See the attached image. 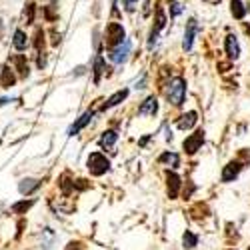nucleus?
I'll use <instances>...</instances> for the list:
<instances>
[{
  "instance_id": "f257e3e1",
  "label": "nucleus",
  "mask_w": 250,
  "mask_h": 250,
  "mask_svg": "<svg viewBox=\"0 0 250 250\" xmlns=\"http://www.w3.org/2000/svg\"><path fill=\"white\" fill-rule=\"evenodd\" d=\"M166 96L174 104V106H182V102L186 98V82L182 78H174L168 82V88H166Z\"/></svg>"
},
{
  "instance_id": "f03ea898",
  "label": "nucleus",
  "mask_w": 250,
  "mask_h": 250,
  "mask_svg": "<svg viewBox=\"0 0 250 250\" xmlns=\"http://www.w3.org/2000/svg\"><path fill=\"white\" fill-rule=\"evenodd\" d=\"M88 170L92 176H102V174H106L110 170V160L100 154V152H92L88 156Z\"/></svg>"
},
{
  "instance_id": "7ed1b4c3",
  "label": "nucleus",
  "mask_w": 250,
  "mask_h": 250,
  "mask_svg": "<svg viewBox=\"0 0 250 250\" xmlns=\"http://www.w3.org/2000/svg\"><path fill=\"white\" fill-rule=\"evenodd\" d=\"M106 46L108 48H114V46H118V44H122L124 42V28H122V24H118V22H110L108 26H106Z\"/></svg>"
},
{
  "instance_id": "20e7f679",
  "label": "nucleus",
  "mask_w": 250,
  "mask_h": 250,
  "mask_svg": "<svg viewBox=\"0 0 250 250\" xmlns=\"http://www.w3.org/2000/svg\"><path fill=\"white\" fill-rule=\"evenodd\" d=\"M202 144H204V130H196L194 134H190L182 142V148H184L186 154H194V152L200 150Z\"/></svg>"
},
{
  "instance_id": "39448f33",
  "label": "nucleus",
  "mask_w": 250,
  "mask_h": 250,
  "mask_svg": "<svg viewBox=\"0 0 250 250\" xmlns=\"http://www.w3.org/2000/svg\"><path fill=\"white\" fill-rule=\"evenodd\" d=\"M128 52H130V40H124L122 44H118V46L110 48V54H108V58L114 62V64H120V62H124V60H126Z\"/></svg>"
},
{
  "instance_id": "423d86ee",
  "label": "nucleus",
  "mask_w": 250,
  "mask_h": 250,
  "mask_svg": "<svg viewBox=\"0 0 250 250\" xmlns=\"http://www.w3.org/2000/svg\"><path fill=\"white\" fill-rule=\"evenodd\" d=\"M242 164H244V162H240V160H232V162H228V164L224 166V170H222V182H232V180L240 174Z\"/></svg>"
},
{
  "instance_id": "0eeeda50",
  "label": "nucleus",
  "mask_w": 250,
  "mask_h": 250,
  "mask_svg": "<svg viewBox=\"0 0 250 250\" xmlns=\"http://www.w3.org/2000/svg\"><path fill=\"white\" fill-rule=\"evenodd\" d=\"M198 30V24H196V20L190 18L188 20V24H186V32H184V42H182V48L184 50H190L192 48V42H194V34Z\"/></svg>"
},
{
  "instance_id": "6e6552de",
  "label": "nucleus",
  "mask_w": 250,
  "mask_h": 250,
  "mask_svg": "<svg viewBox=\"0 0 250 250\" xmlns=\"http://www.w3.org/2000/svg\"><path fill=\"white\" fill-rule=\"evenodd\" d=\"M10 64L18 70V74L22 76V78H26V76L30 74V68H28V62H26V56H24V54L12 56V58H10Z\"/></svg>"
},
{
  "instance_id": "1a4fd4ad",
  "label": "nucleus",
  "mask_w": 250,
  "mask_h": 250,
  "mask_svg": "<svg viewBox=\"0 0 250 250\" xmlns=\"http://www.w3.org/2000/svg\"><path fill=\"white\" fill-rule=\"evenodd\" d=\"M156 112H158V100L154 96H148L138 108V114H142V116H154Z\"/></svg>"
},
{
  "instance_id": "9d476101",
  "label": "nucleus",
  "mask_w": 250,
  "mask_h": 250,
  "mask_svg": "<svg viewBox=\"0 0 250 250\" xmlns=\"http://www.w3.org/2000/svg\"><path fill=\"white\" fill-rule=\"evenodd\" d=\"M226 54L230 60H236L240 56V44H238V40L234 34H228L226 36Z\"/></svg>"
},
{
  "instance_id": "9b49d317",
  "label": "nucleus",
  "mask_w": 250,
  "mask_h": 250,
  "mask_svg": "<svg viewBox=\"0 0 250 250\" xmlns=\"http://www.w3.org/2000/svg\"><path fill=\"white\" fill-rule=\"evenodd\" d=\"M14 84H16V74L12 72L10 64H6L2 68V72H0V86H2V88H10Z\"/></svg>"
},
{
  "instance_id": "f8f14e48",
  "label": "nucleus",
  "mask_w": 250,
  "mask_h": 250,
  "mask_svg": "<svg viewBox=\"0 0 250 250\" xmlns=\"http://www.w3.org/2000/svg\"><path fill=\"white\" fill-rule=\"evenodd\" d=\"M92 116H94V112H92V110H88V112H84V114H82V116H80V118H78V120H76V122L72 124V126H70V130H68V134H70V136H74V134H78V132H80V130H82V128H84V126H86V124L90 122V118H92Z\"/></svg>"
},
{
  "instance_id": "ddd939ff",
  "label": "nucleus",
  "mask_w": 250,
  "mask_h": 250,
  "mask_svg": "<svg viewBox=\"0 0 250 250\" xmlns=\"http://www.w3.org/2000/svg\"><path fill=\"white\" fill-rule=\"evenodd\" d=\"M196 116H198V114H196L194 110H192V112H186L184 116H180L178 122H176V124H178V128H180V130H190L194 124H196V120H198Z\"/></svg>"
},
{
  "instance_id": "4468645a",
  "label": "nucleus",
  "mask_w": 250,
  "mask_h": 250,
  "mask_svg": "<svg viewBox=\"0 0 250 250\" xmlns=\"http://www.w3.org/2000/svg\"><path fill=\"white\" fill-rule=\"evenodd\" d=\"M166 182H168V198H176L178 196V188H180V178L174 172L166 174Z\"/></svg>"
},
{
  "instance_id": "2eb2a0df",
  "label": "nucleus",
  "mask_w": 250,
  "mask_h": 250,
  "mask_svg": "<svg viewBox=\"0 0 250 250\" xmlns=\"http://www.w3.org/2000/svg\"><path fill=\"white\" fill-rule=\"evenodd\" d=\"M36 188H40V180H36V178H24L18 184V190L22 194H32Z\"/></svg>"
},
{
  "instance_id": "dca6fc26",
  "label": "nucleus",
  "mask_w": 250,
  "mask_h": 250,
  "mask_svg": "<svg viewBox=\"0 0 250 250\" xmlns=\"http://www.w3.org/2000/svg\"><path fill=\"white\" fill-rule=\"evenodd\" d=\"M116 140H118L116 130H106V132L100 136V146H102V148H112Z\"/></svg>"
},
{
  "instance_id": "f3484780",
  "label": "nucleus",
  "mask_w": 250,
  "mask_h": 250,
  "mask_svg": "<svg viewBox=\"0 0 250 250\" xmlns=\"http://www.w3.org/2000/svg\"><path fill=\"white\" fill-rule=\"evenodd\" d=\"M12 44H14L16 50H26V46H28V36H26L22 30H16V32H14Z\"/></svg>"
},
{
  "instance_id": "a211bd4d",
  "label": "nucleus",
  "mask_w": 250,
  "mask_h": 250,
  "mask_svg": "<svg viewBox=\"0 0 250 250\" xmlns=\"http://www.w3.org/2000/svg\"><path fill=\"white\" fill-rule=\"evenodd\" d=\"M158 162H162V164H168L170 168H176V166L180 164V158H178V154H176V152H164V154H160Z\"/></svg>"
},
{
  "instance_id": "6ab92c4d",
  "label": "nucleus",
  "mask_w": 250,
  "mask_h": 250,
  "mask_svg": "<svg viewBox=\"0 0 250 250\" xmlns=\"http://www.w3.org/2000/svg\"><path fill=\"white\" fill-rule=\"evenodd\" d=\"M58 186H60V190H62V192L68 194V192L74 190V180H70V174L64 172V174L60 176V180H58Z\"/></svg>"
},
{
  "instance_id": "aec40b11",
  "label": "nucleus",
  "mask_w": 250,
  "mask_h": 250,
  "mask_svg": "<svg viewBox=\"0 0 250 250\" xmlns=\"http://www.w3.org/2000/svg\"><path fill=\"white\" fill-rule=\"evenodd\" d=\"M126 96H128V90H118L116 94H112V96L108 98V102L104 104V108H112V106H116V104H120Z\"/></svg>"
},
{
  "instance_id": "412c9836",
  "label": "nucleus",
  "mask_w": 250,
  "mask_h": 250,
  "mask_svg": "<svg viewBox=\"0 0 250 250\" xmlns=\"http://www.w3.org/2000/svg\"><path fill=\"white\" fill-rule=\"evenodd\" d=\"M230 12H232V16H234V18L242 20V18H244V14H246V8H244V4L240 2V0H232V2H230Z\"/></svg>"
},
{
  "instance_id": "4be33fe9",
  "label": "nucleus",
  "mask_w": 250,
  "mask_h": 250,
  "mask_svg": "<svg viewBox=\"0 0 250 250\" xmlns=\"http://www.w3.org/2000/svg\"><path fill=\"white\" fill-rule=\"evenodd\" d=\"M32 204H34V200H20V202L12 204V212L14 214H24L28 208H32Z\"/></svg>"
},
{
  "instance_id": "5701e85b",
  "label": "nucleus",
  "mask_w": 250,
  "mask_h": 250,
  "mask_svg": "<svg viewBox=\"0 0 250 250\" xmlns=\"http://www.w3.org/2000/svg\"><path fill=\"white\" fill-rule=\"evenodd\" d=\"M164 24H166V16H164V10H162L160 6H156V24H154L152 32H160V30L164 28Z\"/></svg>"
},
{
  "instance_id": "b1692460",
  "label": "nucleus",
  "mask_w": 250,
  "mask_h": 250,
  "mask_svg": "<svg viewBox=\"0 0 250 250\" xmlns=\"http://www.w3.org/2000/svg\"><path fill=\"white\" fill-rule=\"evenodd\" d=\"M182 244H184V248H194V246L198 244L196 234H192L190 230H186V232H184V236H182Z\"/></svg>"
},
{
  "instance_id": "393cba45",
  "label": "nucleus",
  "mask_w": 250,
  "mask_h": 250,
  "mask_svg": "<svg viewBox=\"0 0 250 250\" xmlns=\"http://www.w3.org/2000/svg\"><path fill=\"white\" fill-rule=\"evenodd\" d=\"M104 72V58L102 56H98L96 60H94V80L98 82L100 80V74Z\"/></svg>"
},
{
  "instance_id": "a878e982",
  "label": "nucleus",
  "mask_w": 250,
  "mask_h": 250,
  "mask_svg": "<svg viewBox=\"0 0 250 250\" xmlns=\"http://www.w3.org/2000/svg\"><path fill=\"white\" fill-rule=\"evenodd\" d=\"M34 10H36V6L30 2V4H26V10H24V18H26V24H30L32 20H34Z\"/></svg>"
},
{
  "instance_id": "bb28decb",
  "label": "nucleus",
  "mask_w": 250,
  "mask_h": 250,
  "mask_svg": "<svg viewBox=\"0 0 250 250\" xmlns=\"http://www.w3.org/2000/svg\"><path fill=\"white\" fill-rule=\"evenodd\" d=\"M44 44V32L42 30H36V38H34V46H36V50L40 52V46Z\"/></svg>"
},
{
  "instance_id": "cd10ccee",
  "label": "nucleus",
  "mask_w": 250,
  "mask_h": 250,
  "mask_svg": "<svg viewBox=\"0 0 250 250\" xmlns=\"http://www.w3.org/2000/svg\"><path fill=\"white\" fill-rule=\"evenodd\" d=\"M88 186H90V184H88L84 178H78V180L74 182V190H86Z\"/></svg>"
},
{
  "instance_id": "c85d7f7f",
  "label": "nucleus",
  "mask_w": 250,
  "mask_h": 250,
  "mask_svg": "<svg viewBox=\"0 0 250 250\" xmlns=\"http://www.w3.org/2000/svg\"><path fill=\"white\" fill-rule=\"evenodd\" d=\"M122 4H124V8H126V12H134L138 0H122Z\"/></svg>"
},
{
  "instance_id": "c756f323",
  "label": "nucleus",
  "mask_w": 250,
  "mask_h": 250,
  "mask_svg": "<svg viewBox=\"0 0 250 250\" xmlns=\"http://www.w3.org/2000/svg\"><path fill=\"white\" fill-rule=\"evenodd\" d=\"M192 192H194V186L188 182V184L184 186V192H182V194H184V200H186V198H190V194H192Z\"/></svg>"
},
{
  "instance_id": "7c9ffc66",
  "label": "nucleus",
  "mask_w": 250,
  "mask_h": 250,
  "mask_svg": "<svg viewBox=\"0 0 250 250\" xmlns=\"http://www.w3.org/2000/svg\"><path fill=\"white\" fill-rule=\"evenodd\" d=\"M40 56H38V68H44L46 66V56H44V52H38Z\"/></svg>"
},
{
  "instance_id": "2f4dec72",
  "label": "nucleus",
  "mask_w": 250,
  "mask_h": 250,
  "mask_svg": "<svg viewBox=\"0 0 250 250\" xmlns=\"http://www.w3.org/2000/svg\"><path fill=\"white\" fill-rule=\"evenodd\" d=\"M66 250H82V246H80V242H70L66 246Z\"/></svg>"
},
{
  "instance_id": "473e14b6",
  "label": "nucleus",
  "mask_w": 250,
  "mask_h": 250,
  "mask_svg": "<svg viewBox=\"0 0 250 250\" xmlns=\"http://www.w3.org/2000/svg\"><path fill=\"white\" fill-rule=\"evenodd\" d=\"M52 44H54V46H58V44H60V34H56V32L52 34Z\"/></svg>"
},
{
  "instance_id": "72a5a7b5",
  "label": "nucleus",
  "mask_w": 250,
  "mask_h": 250,
  "mask_svg": "<svg viewBox=\"0 0 250 250\" xmlns=\"http://www.w3.org/2000/svg\"><path fill=\"white\" fill-rule=\"evenodd\" d=\"M174 8H172V16H176V14H180V4H172Z\"/></svg>"
},
{
  "instance_id": "f704fd0d",
  "label": "nucleus",
  "mask_w": 250,
  "mask_h": 250,
  "mask_svg": "<svg viewBox=\"0 0 250 250\" xmlns=\"http://www.w3.org/2000/svg\"><path fill=\"white\" fill-rule=\"evenodd\" d=\"M10 98H0V106H4V104H8Z\"/></svg>"
},
{
  "instance_id": "c9c22d12",
  "label": "nucleus",
  "mask_w": 250,
  "mask_h": 250,
  "mask_svg": "<svg viewBox=\"0 0 250 250\" xmlns=\"http://www.w3.org/2000/svg\"><path fill=\"white\" fill-rule=\"evenodd\" d=\"M2 34H4V24L0 22V40H2Z\"/></svg>"
},
{
  "instance_id": "e433bc0d",
  "label": "nucleus",
  "mask_w": 250,
  "mask_h": 250,
  "mask_svg": "<svg viewBox=\"0 0 250 250\" xmlns=\"http://www.w3.org/2000/svg\"><path fill=\"white\" fill-rule=\"evenodd\" d=\"M204 2H208V4H218L220 0H204Z\"/></svg>"
},
{
  "instance_id": "4c0bfd02",
  "label": "nucleus",
  "mask_w": 250,
  "mask_h": 250,
  "mask_svg": "<svg viewBox=\"0 0 250 250\" xmlns=\"http://www.w3.org/2000/svg\"><path fill=\"white\" fill-rule=\"evenodd\" d=\"M226 250H236V248H226Z\"/></svg>"
},
{
  "instance_id": "58836bf2",
  "label": "nucleus",
  "mask_w": 250,
  "mask_h": 250,
  "mask_svg": "<svg viewBox=\"0 0 250 250\" xmlns=\"http://www.w3.org/2000/svg\"><path fill=\"white\" fill-rule=\"evenodd\" d=\"M248 250H250V248H248Z\"/></svg>"
}]
</instances>
